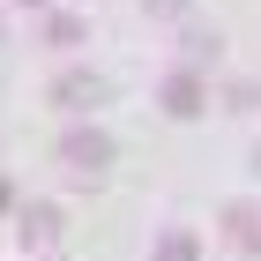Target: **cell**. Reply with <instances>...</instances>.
<instances>
[{"label":"cell","mask_w":261,"mask_h":261,"mask_svg":"<svg viewBox=\"0 0 261 261\" xmlns=\"http://www.w3.org/2000/svg\"><path fill=\"white\" fill-rule=\"evenodd\" d=\"M67 164H105V142H67Z\"/></svg>","instance_id":"cell-1"}]
</instances>
